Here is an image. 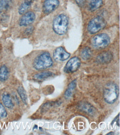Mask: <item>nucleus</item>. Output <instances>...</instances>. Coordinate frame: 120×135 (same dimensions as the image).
Wrapping results in <instances>:
<instances>
[{
  "label": "nucleus",
  "instance_id": "nucleus-1",
  "mask_svg": "<svg viewBox=\"0 0 120 135\" xmlns=\"http://www.w3.org/2000/svg\"><path fill=\"white\" fill-rule=\"evenodd\" d=\"M53 64V60L48 52H44L40 53L33 59L32 66L37 70L47 69Z\"/></svg>",
  "mask_w": 120,
  "mask_h": 135
},
{
  "label": "nucleus",
  "instance_id": "nucleus-2",
  "mask_svg": "<svg viewBox=\"0 0 120 135\" xmlns=\"http://www.w3.org/2000/svg\"><path fill=\"white\" fill-rule=\"evenodd\" d=\"M69 20L67 16L64 14L58 15L53 22L54 31L59 35H63L67 31Z\"/></svg>",
  "mask_w": 120,
  "mask_h": 135
},
{
  "label": "nucleus",
  "instance_id": "nucleus-3",
  "mask_svg": "<svg viewBox=\"0 0 120 135\" xmlns=\"http://www.w3.org/2000/svg\"><path fill=\"white\" fill-rule=\"evenodd\" d=\"M118 88L115 84L110 83L107 84L104 91V100L107 103L113 104L118 98Z\"/></svg>",
  "mask_w": 120,
  "mask_h": 135
},
{
  "label": "nucleus",
  "instance_id": "nucleus-4",
  "mask_svg": "<svg viewBox=\"0 0 120 135\" xmlns=\"http://www.w3.org/2000/svg\"><path fill=\"white\" fill-rule=\"evenodd\" d=\"M110 42L109 37L106 34L101 33L92 38L91 43L96 49H103L107 47Z\"/></svg>",
  "mask_w": 120,
  "mask_h": 135
},
{
  "label": "nucleus",
  "instance_id": "nucleus-5",
  "mask_svg": "<svg viewBox=\"0 0 120 135\" xmlns=\"http://www.w3.org/2000/svg\"><path fill=\"white\" fill-rule=\"evenodd\" d=\"M106 22L100 17H96L91 20L88 27V30L91 34H95L102 30L106 26Z\"/></svg>",
  "mask_w": 120,
  "mask_h": 135
},
{
  "label": "nucleus",
  "instance_id": "nucleus-6",
  "mask_svg": "<svg viewBox=\"0 0 120 135\" xmlns=\"http://www.w3.org/2000/svg\"><path fill=\"white\" fill-rule=\"evenodd\" d=\"M81 61L78 57L71 58L66 63L65 71L67 73H73L76 71L80 66Z\"/></svg>",
  "mask_w": 120,
  "mask_h": 135
},
{
  "label": "nucleus",
  "instance_id": "nucleus-7",
  "mask_svg": "<svg viewBox=\"0 0 120 135\" xmlns=\"http://www.w3.org/2000/svg\"><path fill=\"white\" fill-rule=\"evenodd\" d=\"M36 18L35 13L33 12H27L23 14L21 18L19 25L20 26H27L32 24Z\"/></svg>",
  "mask_w": 120,
  "mask_h": 135
},
{
  "label": "nucleus",
  "instance_id": "nucleus-8",
  "mask_svg": "<svg viewBox=\"0 0 120 135\" xmlns=\"http://www.w3.org/2000/svg\"><path fill=\"white\" fill-rule=\"evenodd\" d=\"M58 0H45L43 6V12L45 14H49L52 12L59 6Z\"/></svg>",
  "mask_w": 120,
  "mask_h": 135
},
{
  "label": "nucleus",
  "instance_id": "nucleus-9",
  "mask_svg": "<svg viewBox=\"0 0 120 135\" xmlns=\"http://www.w3.org/2000/svg\"><path fill=\"white\" fill-rule=\"evenodd\" d=\"M70 54L62 47H59L56 49L53 54L54 59L58 61H63L67 60L70 57Z\"/></svg>",
  "mask_w": 120,
  "mask_h": 135
},
{
  "label": "nucleus",
  "instance_id": "nucleus-10",
  "mask_svg": "<svg viewBox=\"0 0 120 135\" xmlns=\"http://www.w3.org/2000/svg\"><path fill=\"white\" fill-rule=\"evenodd\" d=\"M112 57V54L110 52H104L97 57L96 61L101 64L108 63L111 61Z\"/></svg>",
  "mask_w": 120,
  "mask_h": 135
},
{
  "label": "nucleus",
  "instance_id": "nucleus-11",
  "mask_svg": "<svg viewBox=\"0 0 120 135\" xmlns=\"http://www.w3.org/2000/svg\"><path fill=\"white\" fill-rule=\"evenodd\" d=\"M2 100L3 105L8 109H12L14 106V103L11 95L7 93L3 94L2 96Z\"/></svg>",
  "mask_w": 120,
  "mask_h": 135
},
{
  "label": "nucleus",
  "instance_id": "nucleus-12",
  "mask_svg": "<svg viewBox=\"0 0 120 135\" xmlns=\"http://www.w3.org/2000/svg\"><path fill=\"white\" fill-rule=\"evenodd\" d=\"M102 4V0H89L88 8L91 11H95L100 8Z\"/></svg>",
  "mask_w": 120,
  "mask_h": 135
},
{
  "label": "nucleus",
  "instance_id": "nucleus-13",
  "mask_svg": "<svg viewBox=\"0 0 120 135\" xmlns=\"http://www.w3.org/2000/svg\"><path fill=\"white\" fill-rule=\"evenodd\" d=\"M53 73L50 72V71H43V72H41L39 73L38 74H36L34 75L33 77V79L35 80H38V81H40V80H44L45 79H47L48 78H49L50 76H51L52 75Z\"/></svg>",
  "mask_w": 120,
  "mask_h": 135
},
{
  "label": "nucleus",
  "instance_id": "nucleus-14",
  "mask_svg": "<svg viewBox=\"0 0 120 135\" xmlns=\"http://www.w3.org/2000/svg\"><path fill=\"white\" fill-rule=\"evenodd\" d=\"M76 85V80H74V81H71L68 85V88L66 90L64 96L66 99H69L71 98L73 95V93L75 89Z\"/></svg>",
  "mask_w": 120,
  "mask_h": 135
},
{
  "label": "nucleus",
  "instance_id": "nucleus-15",
  "mask_svg": "<svg viewBox=\"0 0 120 135\" xmlns=\"http://www.w3.org/2000/svg\"><path fill=\"white\" fill-rule=\"evenodd\" d=\"M9 76V71L7 67L3 65L0 67V80L5 81L7 80Z\"/></svg>",
  "mask_w": 120,
  "mask_h": 135
},
{
  "label": "nucleus",
  "instance_id": "nucleus-16",
  "mask_svg": "<svg viewBox=\"0 0 120 135\" xmlns=\"http://www.w3.org/2000/svg\"><path fill=\"white\" fill-rule=\"evenodd\" d=\"M32 2V0H25V2L22 3L18 9V12L20 15H23L26 12L30 7Z\"/></svg>",
  "mask_w": 120,
  "mask_h": 135
},
{
  "label": "nucleus",
  "instance_id": "nucleus-17",
  "mask_svg": "<svg viewBox=\"0 0 120 135\" xmlns=\"http://www.w3.org/2000/svg\"><path fill=\"white\" fill-rule=\"evenodd\" d=\"M11 0H0V13L6 11L9 7Z\"/></svg>",
  "mask_w": 120,
  "mask_h": 135
},
{
  "label": "nucleus",
  "instance_id": "nucleus-18",
  "mask_svg": "<svg viewBox=\"0 0 120 135\" xmlns=\"http://www.w3.org/2000/svg\"><path fill=\"white\" fill-rule=\"evenodd\" d=\"M17 91H18V93L23 102L25 104H27V95L24 88L22 86H19L18 89H17Z\"/></svg>",
  "mask_w": 120,
  "mask_h": 135
},
{
  "label": "nucleus",
  "instance_id": "nucleus-19",
  "mask_svg": "<svg viewBox=\"0 0 120 135\" xmlns=\"http://www.w3.org/2000/svg\"><path fill=\"white\" fill-rule=\"evenodd\" d=\"M91 55H92V53H91V50L90 48L85 47L82 50L81 56L83 59L88 60L90 59L91 57Z\"/></svg>",
  "mask_w": 120,
  "mask_h": 135
},
{
  "label": "nucleus",
  "instance_id": "nucleus-20",
  "mask_svg": "<svg viewBox=\"0 0 120 135\" xmlns=\"http://www.w3.org/2000/svg\"><path fill=\"white\" fill-rule=\"evenodd\" d=\"M80 107H81L82 110L84 111H85L86 112H87V113L90 114H93L94 111H95V110L93 108V107L91 106L90 105H89V104H87H87L85 103V104H81Z\"/></svg>",
  "mask_w": 120,
  "mask_h": 135
},
{
  "label": "nucleus",
  "instance_id": "nucleus-21",
  "mask_svg": "<svg viewBox=\"0 0 120 135\" xmlns=\"http://www.w3.org/2000/svg\"><path fill=\"white\" fill-rule=\"evenodd\" d=\"M7 113L3 105L0 103V119H3L7 116Z\"/></svg>",
  "mask_w": 120,
  "mask_h": 135
},
{
  "label": "nucleus",
  "instance_id": "nucleus-22",
  "mask_svg": "<svg viewBox=\"0 0 120 135\" xmlns=\"http://www.w3.org/2000/svg\"><path fill=\"white\" fill-rule=\"evenodd\" d=\"M34 30V27L33 26H30L28 27L25 30V33L26 36H30L32 33L33 31Z\"/></svg>",
  "mask_w": 120,
  "mask_h": 135
},
{
  "label": "nucleus",
  "instance_id": "nucleus-23",
  "mask_svg": "<svg viewBox=\"0 0 120 135\" xmlns=\"http://www.w3.org/2000/svg\"><path fill=\"white\" fill-rule=\"evenodd\" d=\"M76 1L79 6H82L84 5V4L85 2V0H76Z\"/></svg>",
  "mask_w": 120,
  "mask_h": 135
},
{
  "label": "nucleus",
  "instance_id": "nucleus-24",
  "mask_svg": "<svg viewBox=\"0 0 120 135\" xmlns=\"http://www.w3.org/2000/svg\"><path fill=\"white\" fill-rule=\"evenodd\" d=\"M117 125H118V126H119V119H118V121H117Z\"/></svg>",
  "mask_w": 120,
  "mask_h": 135
},
{
  "label": "nucleus",
  "instance_id": "nucleus-25",
  "mask_svg": "<svg viewBox=\"0 0 120 135\" xmlns=\"http://www.w3.org/2000/svg\"><path fill=\"white\" fill-rule=\"evenodd\" d=\"M114 133H113V132H110V133H108V134H107V135H108V134H113Z\"/></svg>",
  "mask_w": 120,
  "mask_h": 135
}]
</instances>
